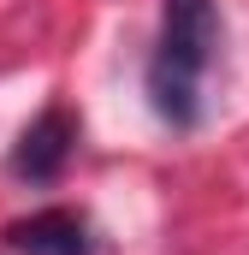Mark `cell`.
<instances>
[{"mask_svg": "<svg viewBox=\"0 0 249 255\" xmlns=\"http://www.w3.org/2000/svg\"><path fill=\"white\" fill-rule=\"evenodd\" d=\"M226 48V24H220V0H166L160 6V36L148 54V107L154 119H166L172 130L202 125V83L220 65Z\"/></svg>", "mask_w": 249, "mask_h": 255, "instance_id": "obj_1", "label": "cell"}, {"mask_svg": "<svg viewBox=\"0 0 249 255\" xmlns=\"http://www.w3.org/2000/svg\"><path fill=\"white\" fill-rule=\"evenodd\" d=\"M71 154H77V113L65 101H48L30 125L18 130V142L6 154V172L18 184H60Z\"/></svg>", "mask_w": 249, "mask_h": 255, "instance_id": "obj_2", "label": "cell"}, {"mask_svg": "<svg viewBox=\"0 0 249 255\" xmlns=\"http://www.w3.org/2000/svg\"><path fill=\"white\" fill-rule=\"evenodd\" d=\"M0 244L12 255H95V226L77 208H36L24 220H12L0 232Z\"/></svg>", "mask_w": 249, "mask_h": 255, "instance_id": "obj_3", "label": "cell"}]
</instances>
